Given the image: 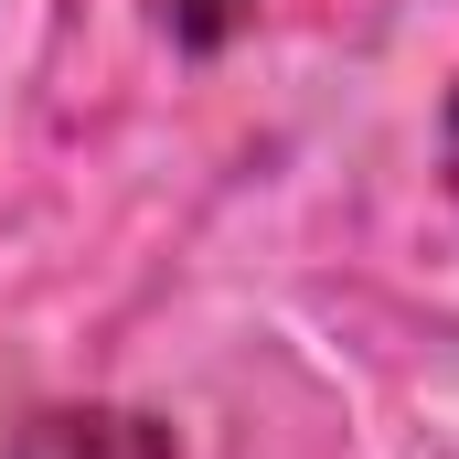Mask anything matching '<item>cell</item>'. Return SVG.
Returning <instances> with one entry per match:
<instances>
[{
    "label": "cell",
    "instance_id": "obj_1",
    "mask_svg": "<svg viewBox=\"0 0 459 459\" xmlns=\"http://www.w3.org/2000/svg\"><path fill=\"white\" fill-rule=\"evenodd\" d=\"M11 459H171V438L128 406H65V417H32Z\"/></svg>",
    "mask_w": 459,
    "mask_h": 459
},
{
    "label": "cell",
    "instance_id": "obj_2",
    "mask_svg": "<svg viewBox=\"0 0 459 459\" xmlns=\"http://www.w3.org/2000/svg\"><path fill=\"white\" fill-rule=\"evenodd\" d=\"M246 11H256V0H150V22H160L171 43H225Z\"/></svg>",
    "mask_w": 459,
    "mask_h": 459
},
{
    "label": "cell",
    "instance_id": "obj_3",
    "mask_svg": "<svg viewBox=\"0 0 459 459\" xmlns=\"http://www.w3.org/2000/svg\"><path fill=\"white\" fill-rule=\"evenodd\" d=\"M449 182H459V97H449Z\"/></svg>",
    "mask_w": 459,
    "mask_h": 459
}]
</instances>
